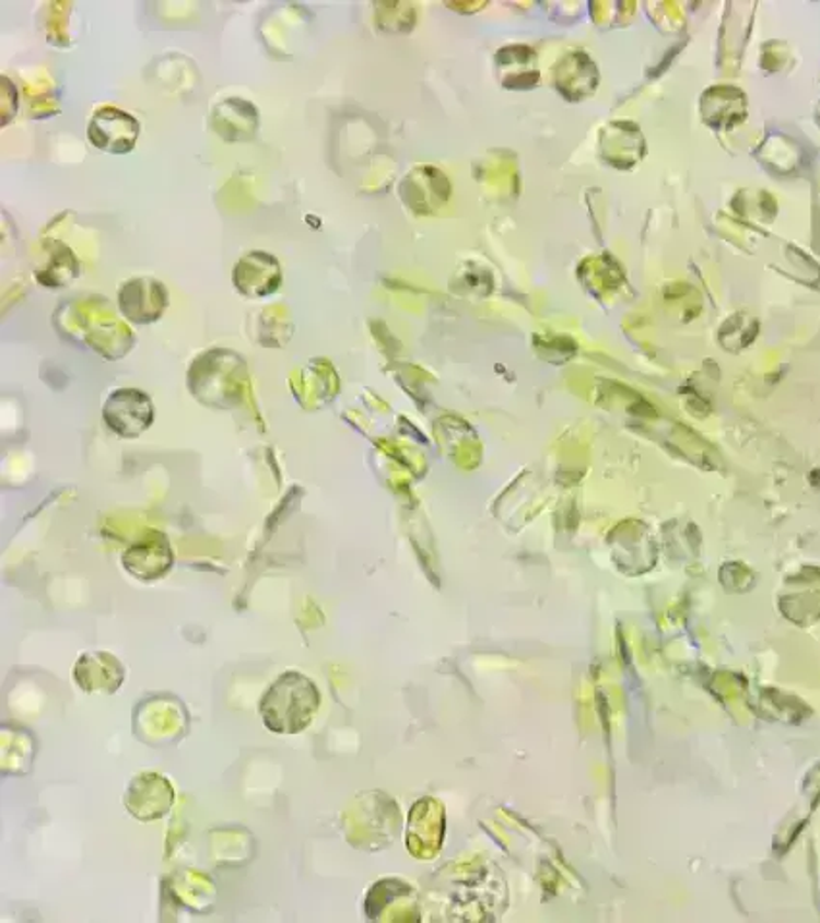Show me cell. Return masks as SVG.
Here are the masks:
<instances>
[{"mask_svg": "<svg viewBox=\"0 0 820 923\" xmlns=\"http://www.w3.org/2000/svg\"><path fill=\"white\" fill-rule=\"evenodd\" d=\"M87 136L91 145H95L98 151L124 155L130 153L140 138V122L120 108L103 107L91 116Z\"/></svg>", "mask_w": 820, "mask_h": 923, "instance_id": "cell-2", "label": "cell"}, {"mask_svg": "<svg viewBox=\"0 0 820 923\" xmlns=\"http://www.w3.org/2000/svg\"><path fill=\"white\" fill-rule=\"evenodd\" d=\"M319 708L315 686L297 673H286L267 690L259 703L265 726L279 734L302 733Z\"/></svg>", "mask_w": 820, "mask_h": 923, "instance_id": "cell-1", "label": "cell"}, {"mask_svg": "<svg viewBox=\"0 0 820 923\" xmlns=\"http://www.w3.org/2000/svg\"><path fill=\"white\" fill-rule=\"evenodd\" d=\"M103 413L108 428L122 437L140 435L153 421V406L149 396L136 388H124L108 396Z\"/></svg>", "mask_w": 820, "mask_h": 923, "instance_id": "cell-3", "label": "cell"}]
</instances>
